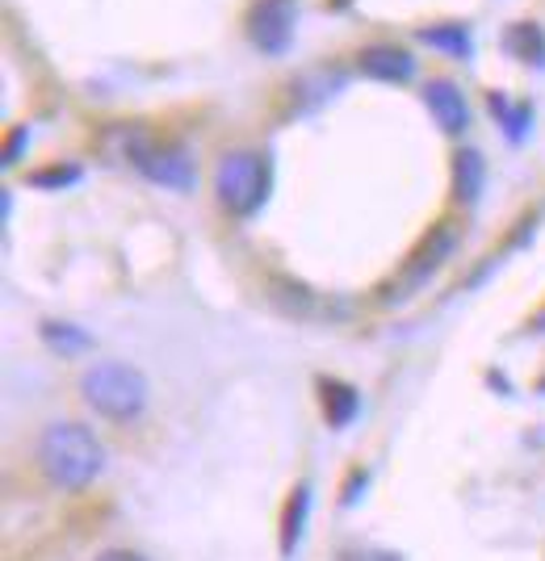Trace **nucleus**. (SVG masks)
Segmentation results:
<instances>
[{
  "mask_svg": "<svg viewBox=\"0 0 545 561\" xmlns=\"http://www.w3.org/2000/svg\"><path fill=\"white\" fill-rule=\"evenodd\" d=\"M503 50H508L516 64L545 68V30L537 22H512L508 34H503Z\"/></svg>",
  "mask_w": 545,
  "mask_h": 561,
  "instance_id": "nucleus-12",
  "label": "nucleus"
},
{
  "mask_svg": "<svg viewBox=\"0 0 545 561\" xmlns=\"http://www.w3.org/2000/svg\"><path fill=\"white\" fill-rule=\"evenodd\" d=\"M43 340H47L50 348L64 352V356H76V352L93 348V335H89V331L76 328V323H59V319H47V323H43Z\"/></svg>",
  "mask_w": 545,
  "mask_h": 561,
  "instance_id": "nucleus-15",
  "label": "nucleus"
},
{
  "mask_svg": "<svg viewBox=\"0 0 545 561\" xmlns=\"http://www.w3.org/2000/svg\"><path fill=\"white\" fill-rule=\"evenodd\" d=\"M269 193H273V164H269L264 151L236 147V151L218 156V164H214V197L227 214L252 218L269 202Z\"/></svg>",
  "mask_w": 545,
  "mask_h": 561,
  "instance_id": "nucleus-3",
  "label": "nucleus"
},
{
  "mask_svg": "<svg viewBox=\"0 0 545 561\" xmlns=\"http://www.w3.org/2000/svg\"><path fill=\"white\" fill-rule=\"evenodd\" d=\"M424 105L432 122L445 130V135H466V126H470V105H466V93L445 80V76H432L424 84Z\"/></svg>",
  "mask_w": 545,
  "mask_h": 561,
  "instance_id": "nucleus-7",
  "label": "nucleus"
},
{
  "mask_svg": "<svg viewBox=\"0 0 545 561\" xmlns=\"http://www.w3.org/2000/svg\"><path fill=\"white\" fill-rule=\"evenodd\" d=\"M482 185H487V160H482V151L462 147V151L453 156V197H457L462 206H475Z\"/></svg>",
  "mask_w": 545,
  "mask_h": 561,
  "instance_id": "nucleus-11",
  "label": "nucleus"
},
{
  "mask_svg": "<svg viewBox=\"0 0 545 561\" xmlns=\"http://www.w3.org/2000/svg\"><path fill=\"white\" fill-rule=\"evenodd\" d=\"M453 248H457V234H453V227H436V231L428 234L424 243H420V252H416V256H411V264H407V273H404L407 289L424 285V280L453 256Z\"/></svg>",
  "mask_w": 545,
  "mask_h": 561,
  "instance_id": "nucleus-8",
  "label": "nucleus"
},
{
  "mask_svg": "<svg viewBox=\"0 0 545 561\" xmlns=\"http://www.w3.org/2000/svg\"><path fill=\"white\" fill-rule=\"evenodd\" d=\"M537 328H542V331H545V310H542V314H537Z\"/></svg>",
  "mask_w": 545,
  "mask_h": 561,
  "instance_id": "nucleus-19",
  "label": "nucleus"
},
{
  "mask_svg": "<svg viewBox=\"0 0 545 561\" xmlns=\"http://www.w3.org/2000/svg\"><path fill=\"white\" fill-rule=\"evenodd\" d=\"M487 105H491V114L499 117L508 142H521L524 135H529V122H533V105H529V101H512L508 93L491 89V93H487Z\"/></svg>",
  "mask_w": 545,
  "mask_h": 561,
  "instance_id": "nucleus-14",
  "label": "nucleus"
},
{
  "mask_svg": "<svg viewBox=\"0 0 545 561\" xmlns=\"http://www.w3.org/2000/svg\"><path fill=\"white\" fill-rule=\"evenodd\" d=\"M80 181V168L76 164H50V168H38V172H30V185L34 188H68Z\"/></svg>",
  "mask_w": 545,
  "mask_h": 561,
  "instance_id": "nucleus-16",
  "label": "nucleus"
},
{
  "mask_svg": "<svg viewBox=\"0 0 545 561\" xmlns=\"http://www.w3.org/2000/svg\"><path fill=\"white\" fill-rule=\"evenodd\" d=\"M307 512H310V486L298 482L289 499H285V515H282V558H294L298 540H303V528H307Z\"/></svg>",
  "mask_w": 545,
  "mask_h": 561,
  "instance_id": "nucleus-13",
  "label": "nucleus"
},
{
  "mask_svg": "<svg viewBox=\"0 0 545 561\" xmlns=\"http://www.w3.org/2000/svg\"><path fill=\"white\" fill-rule=\"evenodd\" d=\"M38 466L55 486L64 491H84L93 486L105 469V445L84 423H50L38 440Z\"/></svg>",
  "mask_w": 545,
  "mask_h": 561,
  "instance_id": "nucleus-1",
  "label": "nucleus"
},
{
  "mask_svg": "<svg viewBox=\"0 0 545 561\" xmlns=\"http://www.w3.org/2000/svg\"><path fill=\"white\" fill-rule=\"evenodd\" d=\"M248 43L269 55V59H282L285 50L294 47V30H298V0H252L248 18Z\"/></svg>",
  "mask_w": 545,
  "mask_h": 561,
  "instance_id": "nucleus-5",
  "label": "nucleus"
},
{
  "mask_svg": "<svg viewBox=\"0 0 545 561\" xmlns=\"http://www.w3.org/2000/svg\"><path fill=\"white\" fill-rule=\"evenodd\" d=\"M80 394H84V402L93 407L96 415H105L114 423H130L147 411L151 386L126 360H96L80 374Z\"/></svg>",
  "mask_w": 545,
  "mask_h": 561,
  "instance_id": "nucleus-2",
  "label": "nucleus"
},
{
  "mask_svg": "<svg viewBox=\"0 0 545 561\" xmlns=\"http://www.w3.org/2000/svg\"><path fill=\"white\" fill-rule=\"evenodd\" d=\"M416 38L424 43V47L441 50V55H450V59H475V34H470V25L466 22H432V25H420L416 30Z\"/></svg>",
  "mask_w": 545,
  "mask_h": 561,
  "instance_id": "nucleus-9",
  "label": "nucleus"
},
{
  "mask_svg": "<svg viewBox=\"0 0 545 561\" xmlns=\"http://www.w3.org/2000/svg\"><path fill=\"white\" fill-rule=\"evenodd\" d=\"M356 68L361 76L382 80V84H407L416 76V55L399 43H370L356 50Z\"/></svg>",
  "mask_w": 545,
  "mask_h": 561,
  "instance_id": "nucleus-6",
  "label": "nucleus"
},
{
  "mask_svg": "<svg viewBox=\"0 0 545 561\" xmlns=\"http://www.w3.org/2000/svg\"><path fill=\"white\" fill-rule=\"evenodd\" d=\"M319 407H323L328 427H349L356 420V411H361V394L340 377H323L319 381Z\"/></svg>",
  "mask_w": 545,
  "mask_h": 561,
  "instance_id": "nucleus-10",
  "label": "nucleus"
},
{
  "mask_svg": "<svg viewBox=\"0 0 545 561\" xmlns=\"http://www.w3.org/2000/svg\"><path fill=\"white\" fill-rule=\"evenodd\" d=\"M130 164L139 168L151 185H164L172 193H190L197 185V164L181 142H151L135 139L130 142Z\"/></svg>",
  "mask_w": 545,
  "mask_h": 561,
  "instance_id": "nucleus-4",
  "label": "nucleus"
},
{
  "mask_svg": "<svg viewBox=\"0 0 545 561\" xmlns=\"http://www.w3.org/2000/svg\"><path fill=\"white\" fill-rule=\"evenodd\" d=\"M25 147H30V126H13V130H9V142H4V168L18 164Z\"/></svg>",
  "mask_w": 545,
  "mask_h": 561,
  "instance_id": "nucleus-17",
  "label": "nucleus"
},
{
  "mask_svg": "<svg viewBox=\"0 0 545 561\" xmlns=\"http://www.w3.org/2000/svg\"><path fill=\"white\" fill-rule=\"evenodd\" d=\"M96 561H147L143 553H135V549H105Z\"/></svg>",
  "mask_w": 545,
  "mask_h": 561,
  "instance_id": "nucleus-18",
  "label": "nucleus"
}]
</instances>
